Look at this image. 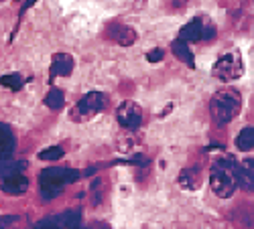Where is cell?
I'll list each match as a JSON object with an SVG mask.
<instances>
[{
    "label": "cell",
    "mask_w": 254,
    "mask_h": 229,
    "mask_svg": "<svg viewBox=\"0 0 254 229\" xmlns=\"http://www.w3.org/2000/svg\"><path fill=\"white\" fill-rule=\"evenodd\" d=\"M108 103V97H106L102 92H90L88 95H83L77 106L73 108V120H86V118H92L94 114L102 112Z\"/></svg>",
    "instance_id": "5b68a950"
},
{
    "label": "cell",
    "mask_w": 254,
    "mask_h": 229,
    "mask_svg": "<svg viewBox=\"0 0 254 229\" xmlns=\"http://www.w3.org/2000/svg\"><path fill=\"white\" fill-rule=\"evenodd\" d=\"M14 134L6 124H0V158H8L14 150Z\"/></svg>",
    "instance_id": "7c38bea8"
},
{
    "label": "cell",
    "mask_w": 254,
    "mask_h": 229,
    "mask_svg": "<svg viewBox=\"0 0 254 229\" xmlns=\"http://www.w3.org/2000/svg\"><path fill=\"white\" fill-rule=\"evenodd\" d=\"M171 49H173V55H175L179 61H183V63H185L187 67H195L193 53H191V49L187 47L185 41H181V39L173 41V43H171Z\"/></svg>",
    "instance_id": "5bb4252c"
},
{
    "label": "cell",
    "mask_w": 254,
    "mask_h": 229,
    "mask_svg": "<svg viewBox=\"0 0 254 229\" xmlns=\"http://www.w3.org/2000/svg\"><path fill=\"white\" fill-rule=\"evenodd\" d=\"M179 183L185 186V189H197L199 186V169H189V171H183L181 177H179Z\"/></svg>",
    "instance_id": "2e32d148"
},
{
    "label": "cell",
    "mask_w": 254,
    "mask_h": 229,
    "mask_svg": "<svg viewBox=\"0 0 254 229\" xmlns=\"http://www.w3.org/2000/svg\"><path fill=\"white\" fill-rule=\"evenodd\" d=\"M165 57V51L163 49H153L151 53H146V61H151V63H157Z\"/></svg>",
    "instance_id": "44dd1931"
},
{
    "label": "cell",
    "mask_w": 254,
    "mask_h": 229,
    "mask_svg": "<svg viewBox=\"0 0 254 229\" xmlns=\"http://www.w3.org/2000/svg\"><path fill=\"white\" fill-rule=\"evenodd\" d=\"M242 106V97L240 92L234 88H224L220 92H216V95L209 101V112H211V120H214L218 126H226L228 122H232Z\"/></svg>",
    "instance_id": "3957f363"
},
{
    "label": "cell",
    "mask_w": 254,
    "mask_h": 229,
    "mask_svg": "<svg viewBox=\"0 0 254 229\" xmlns=\"http://www.w3.org/2000/svg\"><path fill=\"white\" fill-rule=\"evenodd\" d=\"M108 35L116 41V43H120V45H124V47L132 45L134 41H136L134 29H132V27H124V25H112V27L108 29Z\"/></svg>",
    "instance_id": "8fae6325"
},
{
    "label": "cell",
    "mask_w": 254,
    "mask_h": 229,
    "mask_svg": "<svg viewBox=\"0 0 254 229\" xmlns=\"http://www.w3.org/2000/svg\"><path fill=\"white\" fill-rule=\"evenodd\" d=\"M203 33V23L201 18H193L191 23H187L181 31H179V39L185 41V43H191V41H199Z\"/></svg>",
    "instance_id": "4fadbf2b"
},
{
    "label": "cell",
    "mask_w": 254,
    "mask_h": 229,
    "mask_svg": "<svg viewBox=\"0 0 254 229\" xmlns=\"http://www.w3.org/2000/svg\"><path fill=\"white\" fill-rule=\"evenodd\" d=\"M116 118L120 122V126L134 132V130L140 128V124H142V110L134 101H122L118 106V110H116Z\"/></svg>",
    "instance_id": "8992f818"
},
{
    "label": "cell",
    "mask_w": 254,
    "mask_h": 229,
    "mask_svg": "<svg viewBox=\"0 0 254 229\" xmlns=\"http://www.w3.org/2000/svg\"><path fill=\"white\" fill-rule=\"evenodd\" d=\"M0 86L16 92V90H20V88L25 86V79H23V75H18V73H8V75L0 77Z\"/></svg>",
    "instance_id": "d6986e66"
},
{
    "label": "cell",
    "mask_w": 254,
    "mask_h": 229,
    "mask_svg": "<svg viewBox=\"0 0 254 229\" xmlns=\"http://www.w3.org/2000/svg\"><path fill=\"white\" fill-rule=\"evenodd\" d=\"M27 189H29V179L23 173H12L0 179V191L8 195H23Z\"/></svg>",
    "instance_id": "ba28073f"
},
{
    "label": "cell",
    "mask_w": 254,
    "mask_h": 229,
    "mask_svg": "<svg viewBox=\"0 0 254 229\" xmlns=\"http://www.w3.org/2000/svg\"><path fill=\"white\" fill-rule=\"evenodd\" d=\"M236 179L244 191L254 193V158H246L236 164Z\"/></svg>",
    "instance_id": "30bf717a"
},
{
    "label": "cell",
    "mask_w": 254,
    "mask_h": 229,
    "mask_svg": "<svg viewBox=\"0 0 254 229\" xmlns=\"http://www.w3.org/2000/svg\"><path fill=\"white\" fill-rule=\"evenodd\" d=\"M209 184L214 195L226 199L230 195H234L238 179H236V162L232 156L228 158H218L211 164V173H209Z\"/></svg>",
    "instance_id": "7a4b0ae2"
},
{
    "label": "cell",
    "mask_w": 254,
    "mask_h": 229,
    "mask_svg": "<svg viewBox=\"0 0 254 229\" xmlns=\"http://www.w3.org/2000/svg\"><path fill=\"white\" fill-rule=\"evenodd\" d=\"M81 179V173L75 169H63V166H49V169L41 171L39 184H41V197L43 201H51L61 195L63 186L71 184Z\"/></svg>",
    "instance_id": "6da1fadb"
},
{
    "label": "cell",
    "mask_w": 254,
    "mask_h": 229,
    "mask_svg": "<svg viewBox=\"0 0 254 229\" xmlns=\"http://www.w3.org/2000/svg\"><path fill=\"white\" fill-rule=\"evenodd\" d=\"M73 71V57L67 53H55L51 59V77L49 81H53L55 77H67Z\"/></svg>",
    "instance_id": "9c48e42d"
},
{
    "label": "cell",
    "mask_w": 254,
    "mask_h": 229,
    "mask_svg": "<svg viewBox=\"0 0 254 229\" xmlns=\"http://www.w3.org/2000/svg\"><path fill=\"white\" fill-rule=\"evenodd\" d=\"M25 169H27L25 160H12L10 156L8 158H0V179L8 177L12 173H23Z\"/></svg>",
    "instance_id": "9a60e30c"
},
{
    "label": "cell",
    "mask_w": 254,
    "mask_h": 229,
    "mask_svg": "<svg viewBox=\"0 0 254 229\" xmlns=\"http://www.w3.org/2000/svg\"><path fill=\"white\" fill-rule=\"evenodd\" d=\"M63 152H65V150H63V146H49L47 150H41L39 152V158L51 162V160H59L63 156Z\"/></svg>",
    "instance_id": "ffe728a7"
},
{
    "label": "cell",
    "mask_w": 254,
    "mask_h": 229,
    "mask_svg": "<svg viewBox=\"0 0 254 229\" xmlns=\"http://www.w3.org/2000/svg\"><path fill=\"white\" fill-rule=\"evenodd\" d=\"M242 73H244L242 57H240V51H236V49L222 55L218 59V63L214 65V69H211V75L218 79H224V81L238 79V77H242Z\"/></svg>",
    "instance_id": "277c9868"
},
{
    "label": "cell",
    "mask_w": 254,
    "mask_h": 229,
    "mask_svg": "<svg viewBox=\"0 0 254 229\" xmlns=\"http://www.w3.org/2000/svg\"><path fill=\"white\" fill-rule=\"evenodd\" d=\"M214 37H216V27H214V25H209V27H205V29H203V33H201V39L209 41V39H214Z\"/></svg>",
    "instance_id": "603a6c76"
},
{
    "label": "cell",
    "mask_w": 254,
    "mask_h": 229,
    "mask_svg": "<svg viewBox=\"0 0 254 229\" xmlns=\"http://www.w3.org/2000/svg\"><path fill=\"white\" fill-rule=\"evenodd\" d=\"M18 221L16 215H4V217H0V227H8V225H14Z\"/></svg>",
    "instance_id": "7402d4cb"
},
{
    "label": "cell",
    "mask_w": 254,
    "mask_h": 229,
    "mask_svg": "<svg viewBox=\"0 0 254 229\" xmlns=\"http://www.w3.org/2000/svg\"><path fill=\"white\" fill-rule=\"evenodd\" d=\"M35 2H37V0H27V2H25V4H23V8H20V14H23V12H25V10H27V8H31V6H33V4H35Z\"/></svg>",
    "instance_id": "cb8c5ba5"
},
{
    "label": "cell",
    "mask_w": 254,
    "mask_h": 229,
    "mask_svg": "<svg viewBox=\"0 0 254 229\" xmlns=\"http://www.w3.org/2000/svg\"><path fill=\"white\" fill-rule=\"evenodd\" d=\"M236 146H238L240 150H252V148H254V128H252V126L244 128V130L238 134Z\"/></svg>",
    "instance_id": "e0dca14e"
},
{
    "label": "cell",
    "mask_w": 254,
    "mask_h": 229,
    "mask_svg": "<svg viewBox=\"0 0 254 229\" xmlns=\"http://www.w3.org/2000/svg\"><path fill=\"white\" fill-rule=\"evenodd\" d=\"M63 103H65L63 92H61V90H57V88L49 90V93L45 95V106H47L49 110H61V108H63Z\"/></svg>",
    "instance_id": "ac0fdd59"
},
{
    "label": "cell",
    "mask_w": 254,
    "mask_h": 229,
    "mask_svg": "<svg viewBox=\"0 0 254 229\" xmlns=\"http://www.w3.org/2000/svg\"><path fill=\"white\" fill-rule=\"evenodd\" d=\"M79 223H81V211L71 209V211H65V213L41 219L35 227H79Z\"/></svg>",
    "instance_id": "52a82bcc"
}]
</instances>
